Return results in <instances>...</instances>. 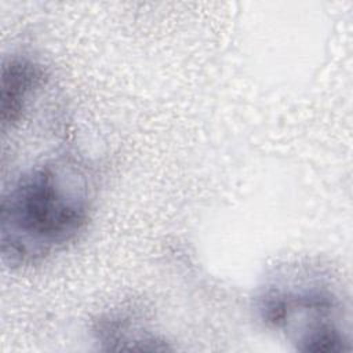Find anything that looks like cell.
Returning <instances> with one entry per match:
<instances>
[{
    "instance_id": "1",
    "label": "cell",
    "mask_w": 353,
    "mask_h": 353,
    "mask_svg": "<svg viewBox=\"0 0 353 353\" xmlns=\"http://www.w3.org/2000/svg\"><path fill=\"white\" fill-rule=\"evenodd\" d=\"M94 179L73 157L61 156L22 172L0 201V252L11 268L46 261L88 225Z\"/></svg>"
},
{
    "instance_id": "2",
    "label": "cell",
    "mask_w": 353,
    "mask_h": 353,
    "mask_svg": "<svg viewBox=\"0 0 353 353\" xmlns=\"http://www.w3.org/2000/svg\"><path fill=\"white\" fill-rule=\"evenodd\" d=\"M255 309L268 328L283 332L299 352L349 350L345 301L334 279L320 268H279L259 288Z\"/></svg>"
},
{
    "instance_id": "3",
    "label": "cell",
    "mask_w": 353,
    "mask_h": 353,
    "mask_svg": "<svg viewBox=\"0 0 353 353\" xmlns=\"http://www.w3.org/2000/svg\"><path fill=\"white\" fill-rule=\"evenodd\" d=\"M47 79L41 63L28 55L14 54L3 61L0 109L3 128H14L23 117L28 105Z\"/></svg>"
},
{
    "instance_id": "4",
    "label": "cell",
    "mask_w": 353,
    "mask_h": 353,
    "mask_svg": "<svg viewBox=\"0 0 353 353\" xmlns=\"http://www.w3.org/2000/svg\"><path fill=\"white\" fill-rule=\"evenodd\" d=\"M97 339L106 345L108 349H130V350H160L159 346L164 341L142 330L132 319L125 314H109L101 319L95 327Z\"/></svg>"
}]
</instances>
